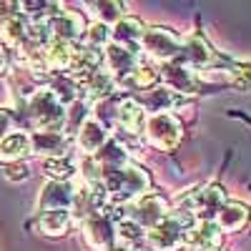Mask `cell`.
I'll return each mask as SVG.
<instances>
[{"label":"cell","instance_id":"cell-2","mask_svg":"<svg viewBox=\"0 0 251 251\" xmlns=\"http://www.w3.org/2000/svg\"><path fill=\"white\" fill-rule=\"evenodd\" d=\"M143 138L158 151H174L183 138V126L174 113H151L143 123Z\"/></svg>","mask_w":251,"mask_h":251},{"label":"cell","instance_id":"cell-13","mask_svg":"<svg viewBox=\"0 0 251 251\" xmlns=\"http://www.w3.org/2000/svg\"><path fill=\"white\" fill-rule=\"evenodd\" d=\"M161 80L166 86H174V93H196L199 91V83L191 68L178 66V63H163L158 68Z\"/></svg>","mask_w":251,"mask_h":251},{"label":"cell","instance_id":"cell-19","mask_svg":"<svg viewBox=\"0 0 251 251\" xmlns=\"http://www.w3.org/2000/svg\"><path fill=\"white\" fill-rule=\"evenodd\" d=\"M33 153V143L28 133H8L0 141V161H20Z\"/></svg>","mask_w":251,"mask_h":251},{"label":"cell","instance_id":"cell-4","mask_svg":"<svg viewBox=\"0 0 251 251\" xmlns=\"http://www.w3.org/2000/svg\"><path fill=\"white\" fill-rule=\"evenodd\" d=\"M83 239L93 251H113L116 249V221L113 214L106 208L93 211L86 221L80 224Z\"/></svg>","mask_w":251,"mask_h":251},{"label":"cell","instance_id":"cell-25","mask_svg":"<svg viewBox=\"0 0 251 251\" xmlns=\"http://www.w3.org/2000/svg\"><path fill=\"white\" fill-rule=\"evenodd\" d=\"M73 171H75V161H71V156H58L46 161V174L53 176V181H68Z\"/></svg>","mask_w":251,"mask_h":251},{"label":"cell","instance_id":"cell-9","mask_svg":"<svg viewBox=\"0 0 251 251\" xmlns=\"http://www.w3.org/2000/svg\"><path fill=\"white\" fill-rule=\"evenodd\" d=\"M108 143V131L106 126L96 118H86L78 126V133H75V146L83 156H96L103 146Z\"/></svg>","mask_w":251,"mask_h":251},{"label":"cell","instance_id":"cell-17","mask_svg":"<svg viewBox=\"0 0 251 251\" xmlns=\"http://www.w3.org/2000/svg\"><path fill=\"white\" fill-rule=\"evenodd\" d=\"M249 208L244 206V203H239V201H226L224 206H221V211L216 214V219H214V224L221 228V234L224 231H228V234H234V231H241V228L249 224Z\"/></svg>","mask_w":251,"mask_h":251},{"label":"cell","instance_id":"cell-8","mask_svg":"<svg viewBox=\"0 0 251 251\" xmlns=\"http://www.w3.org/2000/svg\"><path fill=\"white\" fill-rule=\"evenodd\" d=\"M186 249L188 251H219L221 249V228L214 221H196L186 228Z\"/></svg>","mask_w":251,"mask_h":251},{"label":"cell","instance_id":"cell-23","mask_svg":"<svg viewBox=\"0 0 251 251\" xmlns=\"http://www.w3.org/2000/svg\"><path fill=\"white\" fill-rule=\"evenodd\" d=\"M93 18H96V23H103V25H108L113 28L118 20L123 18V5L121 3H111V0H106V3H88Z\"/></svg>","mask_w":251,"mask_h":251},{"label":"cell","instance_id":"cell-3","mask_svg":"<svg viewBox=\"0 0 251 251\" xmlns=\"http://www.w3.org/2000/svg\"><path fill=\"white\" fill-rule=\"evenodd\" d=\"M28 111H30V121L35 126V131H60L63 123H66L63 103L48 88H43V91H38V93L30 96Z\"/></svg>","mask_w":251,"mask_h":251},{"label":"cell","instance_id":"cell-11","mask_svg":"<svg viewBox=\"0 0 251 251\" xmlns=\"http://www.w3.org/2000/svg\"><path fill=\"white\" fill-rule=\"evenodd\" d=\"M73 194H75V186L71 181H50L43 188V194H40L38 208L40 211H53V208H66V211H71Z\"/></svg>","mask_w":251,"mask_h":251},{"label":"cell","instance_id":"cell-6","mask_svg":"<svg viewBox=\"0 0 251 251\" xmlns=\"http://www.w3.org/2000/svg\"><path fill=\"white\" fill-rule=\"evenodd\" d=\"M186 228L188 226L169 211V216L146 234V249L149 251H181L186 246Z\"/></svg>","mask_w":251,"mask_h":251},{"label":"cell","instance_id":"cell-21","mask_svg":"<svg viewBox=\"0 0 251 251\" xmlns=\"http://www.w3.org/2000/svg\"><path fill=\"white\" fill-rule=\"evenodd\" d=\"M138 103H141V106H146L149 111H153V113H169V111H174L178 98L169 88H153V91H143L141 98H138Z\"/></svg>","mask_w":251,"mask_h":251},{"label":"cell","instance_id":"cell-7","mask_svg":"<svg viewBox=\"0 0 251 251\" xmlns=\"http://www.w3.org/2000/svg\"><path fill=\"white\" fill-rule=\"evenodd\" d=\"M166 216H169V201H166L163 196H153V194H146L141 196L138 201L128 203L126 206V216L133 221L136 226H141L143 231H151L153 226H158Z\"/></svg>","mask_w":251,"mask_h":251},{"label":"cell","instance_id":"cell-5","mask_svg":"<svg viewBox=\"0 0 251 251\" xmlns=\"http://www.w3.org/2000/svg\"><path fill=\"white\" fill-rule=\"evenodd\" d=\"M141 50H146V55L153 60L174 63V58L183 53V40L169 28H146Z\"/></svg>","mask_w":251,"mask_h":251},{"label":"cell","instance_id":"cell-20","mask_svg":"<svg viewBox=\"0 0 251 251\" xmlns=\"http://www.w3.org/2000/svg\"><path fill=\"white\" fill-rule=\"evenodd\" d=\"M116 78L108 73V71H96V73H91L88 78H86V83H83V91H86V96L88 98H93V100H106L108 96H111V91H116Z\"/></svg>","mask_w":251,"mask_h":251},{"label":"cell","instance_id":"cell-15","mask_svg":"<svg viewBox=\"0 0 251 251\" xmlns=\"http://www.w3.org/2000/svg\"><path fill=\"white\" fill-rule=\"evenodd\" d=\"M181 55L191 63L194 68H199V71H206V68L216 66V60H219L216 53L211 50V46H208L199 33L188 35V38L183 40V53H181Z\"/></svg>","mask_w":251,"mask_h":251},{"label":"cell","instance_id":"cell-14","mask_svg":"<svg viewBox=\"0 0 251 251\" xmlns=\"http://www.w3.org/2000/svg\"><path fill=\"white\" fill-rule=\"evenodd\" d=\"M143 123H146L143 106L136 98H123L116 108V126L128 136H138V133H143Z\"/></svg>","mask_w":251,"mask_h":251},{"label":"cell","instance_id":"cell-22","mask_svg":"<svg viewBox=\"0 0 251 251\" xmlns=\"http://www.w3.org/2000/svg\"><path fill=\"white\" fill-rule=\"evenodd\" d=\"M158 80H161V73H158L156 66H151V63H138L136 71L128 73L126 78H121L118 83H121V86H133L138 91H149V88L156 86Z\"/></svg>","mask_w":251,"mask_h":251},{"label":"cell","instance_id":"cell-27","mask_svg":"<svg viewBox=\"0 0 251 251\" xmlns=\"http://www.w3.org/2000/svg\"><path fill=\"white\" fill-rule=\"evenodd\" d=\"M3 68H5V53L0 50V71H3Z\"/></svg>","mask_w":251,"mask_h":251},{"label":"cell","instance_id":"cell-10","mask_svg":"<svg viewBox=\"0 0 251 251\" xmlns=\"http://www.w3.org/2000/svg\"><path fill=\"white\" fill-rule=\"evenodd\" d=\"M143 23L138 18H131V15H123L118 23L111 28V43H118L128 50H138L141 53V40H143Z\"/></svg>","mask_w":251,"mask_h":251},{"label":"cell","instance_id":"cell-18","mask_svg":"<svg viewBox=\"0 0 251 251\" xmlns=\"http://www.w3.org/2000/svg\"><path fill=\"white\" fill-rule=\"evenodd\" d=\"M71 224H73V219H71V211H66V208L40 211V219H38V228L46 236H63L71 228Z\"/></svg>","mask_w":251,"mask_h":251},{"label":"cell","instance_id":"cell-12","mask_svg":"<svg viewBox=\"0 0 251 251\" xmlns=\"http://www.w3.org/2000/svg\"><path fill=\"white\" fill-rule=\"evenodd\" d=\"M106 66H108V73L113 75V78H126L128 73H133L136 71V66H138V50H128V48H123V46H118V43H108V48H106Z\"/></svg>","mask_w":251,"mask_h":251},{"label":"cell","instance_id":"cell-1","mask_svg":"<svg viewBox=\"0 0 251 251\" xmlns=\"http://www.w3.org/2000/svg\"><path fill=\"white\" fill-rule=\"evenodd\" d=\"M149 188H151L149 174L133 161L103 171V191H106V199H111L113 203L128 206L149 194Z\"/></svg>","mask_w":251,"mask_h":251},{"label":"cell","instance_id":"cell-24","mask_svg":"<svg viewBox=\"0 0 251 251\" xmlns=\"http://www.w3.org/2000/svg\"><path fill=\"white\" fill-rule=\"evenodd\" d=\"M83 35H86V48H91V50H106L111 43V28L103 23L88 25Z\"/></svg>","mask_w":251,"mask_h":251},{"label":"cell","instance_id":"cell-16","mask_svg":"<svg viewBox=\"0 0 251 251\" xmlns=\"http://www.w3.org/2000/svg\"><path fill=\"white\" fill-rule=\"evenodd\" d=\"M68 141H71V136H68L66 131H35V133L30 136L33 151H35V153H46V156H50V158L66 156Z\"/></svg>","mask_w":251,"mask_h":251},{"label":"cell","instance_id":"cell-26","mask_svg":"<svg viewBox=\"0 0 251 251\" xmlns=\"http://www.w3.org/2000/svg\"><path fill=\"white\" fill-rule=\"evenodd\" d=\"M8 131H10V116L5 111H0V141L8 136Z\"/></svg>","mask_w":251,"mask_h":251}]
</instances>
